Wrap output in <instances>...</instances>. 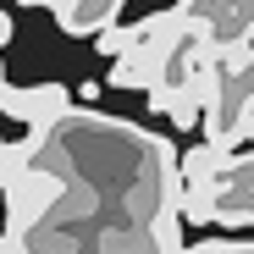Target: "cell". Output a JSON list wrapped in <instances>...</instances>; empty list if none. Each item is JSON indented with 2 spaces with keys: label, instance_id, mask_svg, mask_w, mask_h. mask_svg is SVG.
Wrapping results in <instances>:
<instances>
[{
  "label": "cell",
  "instance_id": "cell-6",
  "mask_svg": "<svg viewBox=\"0 0 254 254\" xmlns=\"http://www.w3.org/2000/svg\"><path fill=\"white\" fill-rule=\"evenodd\" d=\"M6 39H11V17H6V11H0V45H6Z\"/></svg>",
  "mask_w": 254,
  "mask_h": 254
},
{
  "label": "cell",
  "instance_id": "cell-4",
  "mask_svg": "<svg viewBox=\"0 0 254 254\" xmlns=\"http://www.w3.org/2000/svg\"><path fill=\"white\" fill-rule=\"evenodd\" d=\"M160 83V56H144V50H133V56H116V66H111V89H155Z\"/></svg>",
  "mask_w": 254,
  "mask_h": 254
},
{
  "label": "cell",
  "instance_id": "cell-2",
  "mask_svg": "<svg viewBox=\"0 0 254 254\" xmlns=\"http://www.w3.org/2000/svg\"><path fill=\"white\" fill-rule=\"evenodd\" d=\"M0 111L28 122L33 133H45V127H56L72 111V94L61 89V83H39V89H11V83H0Z\"/></svg>",
  "mask_w": 254,
  "mask_h": 254
},
{
  "label": "cell",
  "instance_id": "cell-7",
  "mask_svg": "<svg viewBox=\"0 0 254 254\" xmlns=\"http://www.w3.org/2000/svg\"><path fill=\"white\" fill-rule=\"evenodd\" d=\"M17 6H50V0H17Z\"/></svg>",
  "mask_w": 254,
  "mask_h": 254
},
{
  "label": "cell",
  "instance_id": "cell-3",
  "mask_svg": "<svg viewBox=\"0 0 254 254\" xmlns=\"http://www.w3.org/2000/svg\"><path fill=\"white\" fill-rule=\"evenodd\" d=\"M116 11L122 6H111V0H56V22L72 39H94V33L116 28Z\"/></svg>",
  "mask_w": 254,
  "mask_h": 254
},
{
  "label": "cell",
  "instance_id": "cell-1",
  "mask_svg": "<svg viewBox=\"0 0 254 254\" xmlns=\"http://www.w3.org/2000/svg\"><path fill=\"white\" fill-rule=\"evenodd\" d=\"M61 204V177L50 172H33V166H22V172L6 183V210H11V221H6V238L28 243L33 227L50 216V210Z\"/></svg>",
  "mask_w": 254,
  "mask_h": 254
},
{
  "label": "cell",
  "instance_id": "cell-9",
  "mask_svg": "<svg viewBox=\"0 0 254 254\" xmlns=\"http://www.w3.org/2000/svg\"><path fill=\"white\" fill-rule=\"evenodd\" d=\"M0 83H6V77H0Z\"/></svg>",
  "mask_w": 254,
  "mask_h": 254
},
{
  "label": "cell",
  "instance_id": "cell-5",
  "mask_svg": "<svg viewBox=\"0 0 254 254\" xmlns=\"http://www.w3.org/2000/svg\"><path fill=\"white\" fill-rule=\"evenodd\" d=\"M238 45H243V56H249V61H254V22H249V28H243V33H238Z\"/></svg>",
  "mask_w": 254,
  "mask_h": 254
},
{
  "label": "cell",
  "instance_id": "cell-8",
  "mask_svg": "<svg viewBox=\"0 0 254 254\" xmlns=\"http://www.w3.org/2000/svg\"><path fill=\"white\" fill-rule=\"evenodd\" d=\"M0 149H6V138H0Z\"/></svg>",
  "mask_w": 254,
  "mask_h": 254
}]
</instances>
